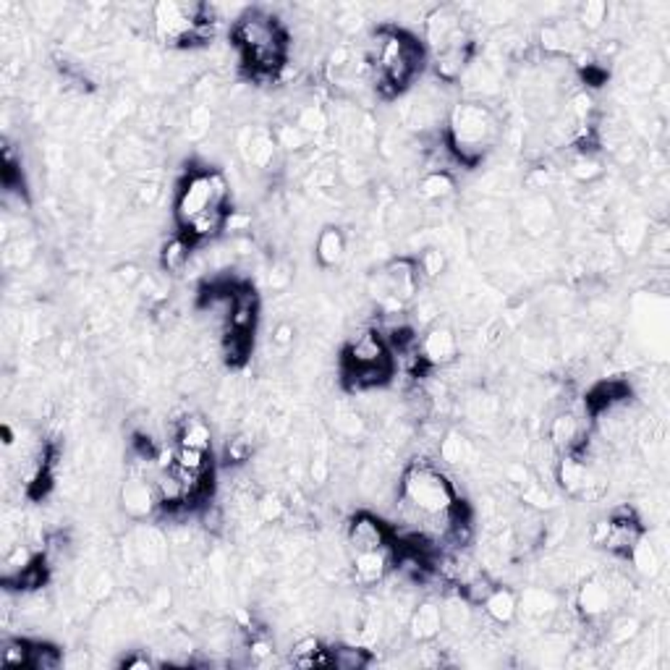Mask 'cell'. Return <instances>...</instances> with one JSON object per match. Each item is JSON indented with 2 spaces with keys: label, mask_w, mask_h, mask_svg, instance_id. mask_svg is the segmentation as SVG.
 <instances>
[{
  "label": "cell",
  "mask_w": 670,
  "mask_h": 670,
  "mask_svg": "<svg viewBox=\"0 0 670 670\" xmlns=\"http://www.w3.org/2000/svg\"><path fill=\"white\" fill-rule=\"evenodd\" d=\"M398 502H401L403 524L414 526V532L419 534V524L425 518L448 513L461 501L446 474L435 464L422 458V461H411L403 469Z\"/></svg>",
  "instance_id": "1"
},
{
  "label": "cell",
  "mask_w": 670,
  "mask_h": 670,
  "mask_svg": "<svg viewBox=\"0 0 670 670\" xmlns=\"http://www.w3.org/2000/svg\"><path fill=\"white\" fill-rule=\"evenodd\" d=\"M448 150L456 163L477 166L501 139V121L482 100H458L448 111Z\"/></svg>",
  "instance_id": "2"
},
{
  "label": "cell",
  "mask_w": 670,
  "mask_h": 670,
  "mask_svg": "<svg viewBox=\"0 0 670 670\" xmlns=\"http://www.w3.org/2000/svg\"><path fill=\"white\" fill-rule=\"evenodd\" d=\"M213 207L230 210V186L221 170H197L191 173L175 197V223L178 228H189L197 218H202Z\"/></svg>",
  "instance_id": "3"
},
{
  "label": "cell",
  "mask_w": 670,
  "mask_h": 670,
  "mask_svg": "<svg viewBox=\"0 0 670 670\" xmlns=\"http://www.w3.org/2000/svg\"><path fill=\"white\" fill-rule=\"evenodd\" d=\"M207 5L202 3H175L163 0L152 5V29L160 43L170 48H191L197 27L207 19Z\"/></svg>",
  "instance_id": "4"
},
{
  "label": "cell",
  "mask_w": 670,
  "mask_h": 670,
  "mask_svg": "<svg viewBox=\"0 0 670 670\" xmlns=\"http://www.w3.org/2000/svg\"><path fill=\"white\" fill-rule=\"evenodd\" d=\"M422 273L414 257H395L380 268V273H372L367 280L370 293L378 301H393V304H409L419 293Z\"/></svg>",
  "instance_id": "5"
},
{
  "label": "cell",
  "mask_w": 670,
  "mask_h": 670,
  "mask_svg": "<svg viewBox=\"0 0 670 670\" xmlns=\"http://www.w3.org/2000/svg\"><path fill=\"white\" fill-rule=\"evenodd\" d=\"M346 545H348L351 556L367 553V550H380V548L391 545V532H388V526L378 516H372V513H356L348 521Z\"/></svg>",
  "instance_id": "6"
},
{
  "label": "cell",
  "mask_w": 670,
  "mask_h": 670,
  "mask_svg": "<svg viewBox=\"0 0 670 670\" xmlns=\"http://www.w3.org/2000/svg\"><path fill=\"white\" fill-rule=\"evenodd\" d=\"M388 359H391V348L386 338L378 333V328H370L348 340L346 354H343V370H359V367L380 364Z\"/></svg>",
  "instance_id": "7"
},
{
  "label": "cell",
  "mask_w": 670,
  "mask_h": 670,
  "mask_svg": "<svg viewBox=\"0 0 670 670\" xmlns=\"http://www.w3.org/2000/svg\"><path fill=\"white\" fill-rule=\"evenodd\" d=\"M121 505L126 510V516L131 518H147L155 513V508L160 505L158 493H155V482L144 474H131L123 487H121Z\"/></svg>",
  "instance_id": "8"
},
{
  "label": "cell",
  "mask_w": 670,
  "mask_h": 670,
  "mask_svg": "<svg viewBox=\"0 0 670 670\" xmlns=\"http://www.w3.org/2000/svg\"><path fill=\"white\" fill-rule=\"evenodd\" d=\"M615 603V587L603 579V576H592L587 579L579 592H576V608L579 613L584 615L587 620H597V618H605L608 611L613 608Z\"/></svg>",
  "instance_id": "9"
},
{
  "label": "cell",
  "mask_w": 670,
  "mask_h": 670,
  "mask_svg": "<svg viewBox=\"0 0 670 670\" xmlns=\"http://www.w3.org/2000/svg\"><path fill=\"white\" fill-rule=\"evenodd\" d=\"M238 152L249 168L268 170L278 158V144L270 129H246L238 136Z\"/></svg>",
  "instance_id": "10"
},
{
  "label": "cell",
  "mask_w": 670,
  "mask_h": 670,
  "mask_svg": "<svg viewBox=\"0 0 670 670\" xmlns=\"http://www.w3.org/2000/svg\"><path fill=\"white\" fill-rule=\"evenodd\" d=\"M419 354L427 367H448L458 359V338L448 325H432L419 340Z\"/></svg>",
  "instance_id": "11"
},
{
  "label": "cell",
  "mask_w": 670,
  "mask_h": 670,
  "mask_svg": "<svg viewBox=\"0 0 670 670\" xmlns=\"http://www.w3.org/2000/svg\"><path fill=\"white\" fill-rule=\"evenodd\" d=\"M393 548L386 545L380 550H367V553H356L351 556V571H354V579L362 584V587H375L380 581H386V576L391 573L393 568Z\"/></svg>",
  "instance_id": "12"
},
{
  "label": "cell",
  "mask_w": 670,
  "mask_h": 670,
  "mask_svg": "<svg viewBox=\"0 0 670 670\" xmlns=\"http://www.w3.org/2000/svg\"><path fill=\"white\" fill-rule=\"evenodd\" d=\"M406 628H409V636L419 644H427V642H435L440 634H443V613H440V603H419L417 608H411V613L406 618Z\"/></svg>",
  "instance_id": "13"
},
{
  "label": "cell",
  "mask_w": 670,
  "mask_h": 670,
  "mask_svg": "<svg viewBox=\"0 0 670 670\" xmlns=\"http://www.w3.org/2000/svg\"><path fill=\"white\" fill-rule=\"evenodd\" d=\"M581 438H584V425H581V419L573 411H560L558 417L550 422L548 440H550V446L556 448L558 453L579 450L581 443H584Z\"/></svg>",
  "instance_id": "14"
},
{
  "label": "cell",
  "mask_w": 670,
  "mask_h": 670,
  "mask_svg": "<svg viewBox=\"0 0 670 670\" xmlns=\"http://www.w3.org/2000/svg\"><path fill=\"white\" fill-rule=\"evenodd\" d=\"M348 244L346 236L338 225H325L317 233V244H315V257L323 268H338L346 260Z\"/></svg>",
  "instance_id": "15"
},
{
  "label": "cell",
  "mask_w": 670,
  "mask_h": 670,
  "mask_svg": "<svg viewBox=\"0 0 670 670\" xmlns=\"http://www.w3.org/2000/svg\"><path fill=\"white\" fill-rule=\"evenodd\" d=\"M482 611L485 615L493 620V623H498V626H510L513 620H516V615H518V597H516V592L513 589H508V587H493V592L485 597V603H482Z\"/></svg>",
  "instance_id": "16"
},
{
  "label": "cell",
  "mask_w": 670,
  "mask_h": 670,
  "mask_svg": "<svg viewBox=\"0 0 670 670\" xmlns=\"http://www.w3.org/2000/svg\"><path fill=\"white\" fill-rule=\"evenodd\" d=\"M175 446L210 450V446H213V432H210L207 422L199 419V417H183V419H178V425H175Z\"/></svg>",
  "instance_id": "17"
},
{
  "label": "cell",
  "mask_w": 670,
  "mask_h": 670,
  "mask_svg": "<svg viewBox=\"0 0 670 670\" xmlns=\"http://www.w3.org/2000/svg\"><path fill=\"white\" fill-rule=\"evenodd\" d=\"M628 560L634 563L636 573H639V576H644V579H655V576L663 571V556H660L658 545L647 537V532H644V534H642V540L631 548Z\"/></svg>",
  "instance_id": "18"
},
{
  "label": "cell",
  "mask_w": 670,
  "mask_h": 670,
  "mask_svg": "<svg viewBox=\"0 0 670 670\" xmlns=\"http://www.w3.org/2000/svg\"><path fill=\"white\" fill-rule=\"evenodd\" d=\"M291 660L299 668H331L328 647L317 636H304L291 647Z\"/></svg>",
  "instance_id": "19"
},
{
  "label": "cell",
  "mask_w": 670,
  "mask_h": 670,
  "mask_svg": "<svg viewBox=\"0 0 670 670\" xmlns=\"http://www.w3.org/2000/svg\"><path fill=\"white\" fill-rule=\"evenodd\" d=\"M191 252H194V241L186 233H178L173 238H168L163 252H160V265L166 273H183L191 262Z\"/></svg>",
  "instance_id": "20"
},
{
  "label": "cell",
  "mask_w": 670,
  "mask_h": 670,
  "mask_svg": "<svg viewBox=\"0 0 670 670\" xmlns=\"http://www.w3.org/2000/svg\"><path fill=\"white\" fill-rule=\"evenodd\" d=\"M417 189L425 202H446L448 197L456 194V181L448 170H427L419 178Z\"/></svg>",
  "instance_id": "21"
},
{
  "label": "cell",
  "mask_w": 670,
  "mask_h": 670,
  "mask_svg": "<svg viewBox=\"0 0 670 670\" xmlns=\"http://www.w3.org/2000/svg\"><path fill=\"white\" fill-rule=\"evenodd\" d=\"M471 63V56H469V48H446L435 56V74L440 82H458L466 71V66Z\"/></svg>",
  "instance_id": "22"
},
{
  "label": "cell",
  "mask_w": 670,
  "mask_h": 670,
  "mask_svg": "<svg viewBox=\"0 0 670 670\" xmlns=\"http://www.w3.org/2000/svg\"><path fill=\"white\" fill-rule=\"evenodd\" d=\"M293 123H296V126H299L307 136H312L315 142H317V139H323V136H328V134H331V126H333L328 111H325L323 105H317V103L304 105L301 111L296 113Z\"/></svg>",
  "instance_id": "23"
},
{
  "label": "cell",
  "mask_w": 670,
  "mask_h": 670,
  "mask_svg": "<svg viewBox=\"0 0 670 670\" xmlns=\"http://www.w3.org/2000/svg\"><path fill=\"white\" fill-rule=\"evenodd\" d=\"M553 221V205L545 197H534L521 210V225L529 236H542Z\"/></svg>",
  "instance_id": "24"
},
{
  "label": "cell",
  "mask_w": 670,
  "mask_h": 670,
  "mask_svg": "<svg viewBox=\"0 0 670 670\" xmlns=\"http://www.w3.org/2000/svg\"><path fill=\"white\" fill-rule=\"evenodd\" d=\"M440 613H443V626H446L448 631H456V634H461L464 628H469L471 620H474L471 603L466 597H461V595L446 597L440 603Z\"/></svg>",
  "instance_id": "25"
},
{
  "label": "cell",
  "mask_w": 670,
  "mask_h": 670,
  "mask_svg": "<svg viewBox=\"0 0 670 670\" xmlns=\"http://www.w3.org/2000/svg\"><path fill=\"white\" fill-rule=\"evenodd\" d=\"M558 611V597L548 589H526L518 597V613L529 615V618H545V615Z\"/></svg>",
  "instance_id": "26"
},
{
  "label": "cell",
  "mask_w": 670,
  "mask_h": 670,
  "mask_svg": "<svg viewBox=\"0 0 670 670\" xmlns=\"http://www.w3.org/2000/svg\"><path fill=\"white\" fill-rule=\"evenodd\" d=\"M328 658H331V668L338 670H362L372 663V652L364 647H328Z\"/></svg>",
  "instance_id": "27"
},
{
  "label": "cell",
  "mask_w": 670,
  "mask_h": 670,
  "mask_svg": "<svg viewBox=\"0 0 670 670\" xmlns=\"http://www.w3.org/2000/svg\"><path fill=\"white\" fill-rule=\"evenodd\" d=\"M223 356L230 367H241V364H246V359L252 356V333H241V331H230V328H225Z\"/></svg>",
  "instance_id": "28"
},
{
  "label": "cell",
  "mask_w": 670,
  "mask_h": 670,
  "mask_svg": "<svg viewBox=\"0 0 670 670\" xmlns=\"http://www.w3.org/2000/svg\"><path fill=\"white\" fill-rule=\"evenodd\" d=\"M273 136H276V144H278V150L283 152H304L315 139L312 136H307L293 121H285V123H280L273 129Z\"/></svg>",
  "instance_id": "29"
},
{
  "label": "cell",
  "mask_w": 670,
  "mask_h": 670,
  "mask_svg": "<svg viewBox=\"0 0 670 670\" xmlns=\"http://www.w3.org/2000/svg\"><path fill=\"white\" fill-rule=\"evenodd\" d=\"M0 663L5 668H32V642L5 639L0 647Z\"/></svg>",
  "instance_id": "30"
},
{
  "label": "cell",
  "mask_w": 670,
  "mask_h": 670,
  "mask_svg": "<svg viewBox=\"0 0 670 670\" xmlns=\"http://www.w3.org/2000/svg\"><path fill=\"white\" fill-rule=\"evenodd\" d=\"M608 16H611V8H608L605 0H587V3L579 5L576 21H579V27L584 32H597V29L605 27Z\"/></svg>",
  "instance_id": "31"
},
{
  "label": "cell",
  "mask_w": 670,
  "mask_h": 670,
  "mask_svg": "<svg viewBox=\"0 0 670 670\" xmlns=\"http://www.w3.org/2000/svg\"><path fill=\"white\" fill-rule=\"evenodd\" d=\"M438 453L448 466H461L471 458V446L461 432H446V438L438 446Z\"/></svg>",
  "instance_id": "32"
},
{
  "label": "cell",
  "mask_w": 670,
  "mask_h": 670,
  "mask_svg": "<svg viewBox=\"0 0 670 670\" xmlns=\"http://www.w3.org/2000/svg\"><path fill=\"white\" fill-rule=\"evenodd\" d=\"M35 556H32V550L27 548V545H13L8 553H5V558H3V581L8 584V581H13L19 573H24L32 563H35Z\"/></svg>",
  "instance_id": "33"
},
{
  "label": "cell",
  "mask_w": 670,
  "mask_h": 670,
  "mask_svg": "<svg viewBox=\"0 0 670 670\" xmlns=\"http://www.w3.org/2000/svg\"><path fill=\"white\" fill-rule=\"evenodd\" d=\"M417 265H419L422 278H440L448 270V254L440 246H427V249H422V254L417 257Z\"/></svg>",
  "instance_id": "34"
},
{
  "label": "cell",
  "mask_w": 670,
  "mask_h": 670,
  "mask_svg": "<svg viewBox=\"0 0 670 670\" xmlns=\"http://www.w3.org/2000/svg\"><path fill=\"white\" fill-rule=\"evenodd\" d=\"M285 510H288L285 502L276 493H265L254 502V516H257L260 524H276V521H280L285 516Z\"/></svg>",
  "instance_id": "35"
},
{
  "label": "cell",
  "mask_w": 670,
  "mask_h": 670,
  "mask_svg": "<svg viewBox=\"0 0 670 670\" xmlns=\"http://www.w3.org/2000/svg\"><path fill=\"white\" fill-rule=\"evenodd\" d=\"M173 464L183 466L189 471H210V450L175 446V461Z\"/></svg>",
  "instance_id": "36"
},
{
  "label": "cell",
  "mask_w": 670,
  "mask_h": 670,
  "mask_svg": "<svg viewBox=\"0 0 670 670\" xmlns=\"http://www.w3.org/2000/svg\"><path fill=\"white\" fill-rule=\"evenodd\" d=\"M63 666V652L53 644L32 642V668L35 670H56Z\"/></svg>",
  "instance_id": "37"
},
{
  "label": "cell",
  "mask_w": 670,
  "mask_h": 670,
  "mask_svg": "<svg viewBox=\"0 0 670 670\" xmlns=\"http://www.w3.org/2000/svg\"><path fill=\"white\" fill-rule=\"evenodd\" d=\"M568 170H571V175H573L576 181L589 183V181H595V178L603 175V163H600L597 158H592L589 152H579V158L571 163Z\"/></svg>",
  "instance_id": "38"
},
{
  "label": "cell",
  "mask_w": 670,
  "mask_h": 670,
  "mask_svg": "<svg viewBox=\"0 0 670 670\" xmlns=\"http://www.w3.org/2000/svg\"><path fill=\"white\" fill-rule=\"evenodd\" d=\"M608 634H611V642H615V644H628L639 634V620L634 615H620L611 623Z\"/></svg>",
  "instance_id": "39"
},
{
  "label": "cell",
  "mask_w": 670,
  "mask_h": 670,
  "mask_svg": "<svg viewBox=\"0 0 670 670\" xmlns=\"http://www.w3.org/2000/svg\"><path fill=\"white\" fill-rule=\"evenodd\" d=\"M293 280V273H291V265L288 262H276L273 268H270V276H268V285L273 288V291H283V288H288V283Z\"/></svg>",
  "instance_id": "40"
},
{
  "label": "cell",
  "mask_w": 670,
  "mask_h": 670,
  "mask_svg": "<svg viewBox=\"0 0 670 670\" xmlns=\"http://www.w3.org/2000/svg\"><path fill=\"white\" fill-rule=\"evenodd\" d=\"M160 194H163L160 183L147 181V183H139V189H136V202H139L142 207H155L158 199H160Z\"/></svg>",
  "instance_id": "41"
},
{
  "label": "cell",
  "mask_w": 670,
  "mask_h": 670,
  "mask_svg": "<svg viewBox=\"0 0 670 670\" xmlns=\"http://www.w3.org/2000/svg\"><path fill=\"white\" fill-rule=\"evenodd\" d=\"M293 338H296L293 323H278L273 335H270V340H273L276 348H288V346H293Z\"/></svg>",
  "instance_id": "42"
},
{
  "label": "cell",
  "mask_w": 670,
  "mask_h": 670,
  "mask_svg": "<svg viewBox=\"0 0 670 670\" xmlns=\"http://www.w3.org/2000/svg\"><path fill=\"white\" fill-rule=\"evenodd\" d=\"M115 278L121 280L126 288H136V285H139V280L144 278V273H139V268H136V265H121V268L115 270Z\"/></svg>",
  "instance_id": "43"
},
{
  "label": "cell",
  "mask_w": 670,
  "mask_h": 670,
  "mask_svg": "<svg viewBox=\"0 0 670 670\" xmlns=\"http://www.w3.org/2000/svg\"><path fill=\"white\" fill-rule=\"evenodd\" d=\"M152 660L147 658H131V660H123V668H150Z\"/></svg>",
  "instance_id": "44"
}]
</instances>
